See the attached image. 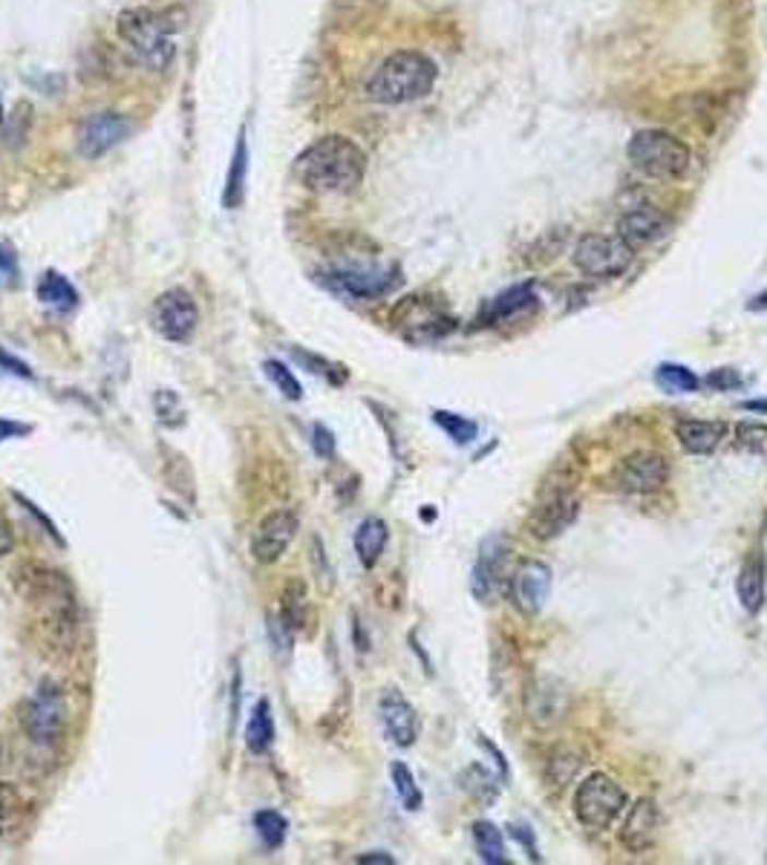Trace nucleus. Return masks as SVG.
Listing matches in <instances>:
<instances>
[{
    "label": "nucleus",
    "mask_w": 767,
    "mask_h": 865,
    "mask_svg": "<svg viewBox=\"0 0 767 865\" xmlns=\"http://www.w3.org/2000/svg\"><path fill=\"white\" fill-rule=\"evenodd\" d=\"M390 779H393V788H396L398 800L407 810H419L424 805V793H421L419 782L412 777V770L404 765V761H393L390 765Z\"/></svg>",
    "instance_id": "473e14b6"
},
{
    "label": "nucleus",
    "mask_w": 767,
    "mask_h": 865,
    "mask_svg": "<svg viewBox=\"0 0 767 865\" xmlns=\"http://www.w3.org/2000/svg\"><path fill=\"white\" fill-rule=\"evenodd\" d=\"M396 326L404 329V338L412 344H433L453 332V317H447L439 307L428 303L424 298H407L402 307L393 312Z\"/></svg>",
    "instance_id": "2eb2a0df"
},
{
    "label": "nucleus",
    "mask_w": 767,
    "mask_h": 865,
    "mask_svg": "<svg viewBox=\"0 0 767 865\" xmlns=\"http://www.w3.org/2000/svg\"><path fill=\"white\" fill-rule=\"evenodd\" d=\"M655 384L667 396H684V393H698L702 389V379L684 364H658V370H655Z\"/></svg>",
    "instance_id": "7c9ffc66"
},
{
    "label": "nucleus",
    "mask_w": 767,
    "mask_h": 865,
    "mask_svg": "<svg viewBox=\"0 0 767 865\" xmlns=\"http://www.w3.org/2000/svg\"><path fill=\"white\" fill-rule=\"evenodd\" d=\"M672 231V219L658 211L655 205H635V208H626L618 219V237L623 243H630L632 249H640V245H652L658 240Z\"/></svg>",
    "instance_id": "aec40b11"
},
{
    "label": "nucleus",
    "mask_w": 767,
    "mask_h": 865,
    "mask_svg": "<svg viewBox=\"0 0 767 865\" xmlns=\"http://www.w3.org/2000/svg\"><path fill=\"white\" fill-rule=\"evenodd\" d=\"M21 805H24V800H21V793H17L15 784L0 782V825L7 822L12 814H17Z\"/></svg>",
    "instance_id": "79ce46f5"
},
{
    "label": "nucleus",
    "mask_w": 767,
    "mask_h": 865,
    "mask_svg": "<svg viewBox=\"0 0 767 865\" xmlns=\"http://www.w3.org/2000/svg\"><path fill=\"white\" fill-rule=\"evenodd\" d=\"M537 309V295H534L531 284H519L505 289L502 295L484 307V312L479 315V324H500V321H511V317H523L528 312Z\"/></svg>",
    "instance_id": "5701e85b"
},
{
    "label": "nucleus",
    "mask_w": 767,
    "mask_h": 865,
    "mask_svg": "<svg viewBox=\"0 0 767 865\" xmlns=\"http://www.w3.org/2000/svg\"><path fill=\"white\" fill-rule=\"evenodd\" d=\"M291 358H295V361H300V364L307 367L309 372H315V375H323V379H329L332 384H344V381H347V375H349V372L344 370L340 364H329L326 358H317V356H312V352H303V349L291 347Z\"/></svg>",
    "instance_id": "58836bf2"
},
{
    "label": "nucleus",
    "mask_w": 767,
    "mask_h": 865,
    "mask_svg": "<svg viewBox=\"0 0 767 865\" xmlns=\"http://www.w3.org/2000/svg\"><path fill=\"white\" fill-rule=\"evenodd\" d=\"M735 594L747 615H759L765 606V560L759 554L744 560L739 580H735Z\"/></svg>",
    "instance_id": "393cba45"
},
{
    "label": "nucleus",
    "mask_w": 767,
    "mask_h": 865,
    "mask_svg": "<svg viewBox=\"0 0 767 865\" xmlns=\"http://www.w3.org/2000/svg\"><path fill=\"white\" fill-rule=\"evenodd\" d=\"M12 549H15V531H12V526H9L7 519L0 517V557L9 554Z\"/></svg>",
    "instance_id": "49530a36"
},
{
    "label": "nucleus",
    "mask_w": 767,
    "mask_h": 865,
    "mask_svg": "<svg viewBox=\"0 0 767 865\" xmlns=\"http://www.w3.org/2000/svg\"><path fill=\"white\" fill-rule=\"evenodd\" d=\"M317 284H323L335 295L352 300H375L381 295H387L393 286L398 284L396 268H372V266H338L323 272L317 277Z\"/></svg>",
    "instance_id": "f8f14e48"
},
{
    "label": "nucleus",
    "mask_w": 767,
    "mask_h": 865,
    "mask_svg": "<svg viewBox=\"0 0 767 865\" xmlns=\"http://www.w3.org/2000/svg\"><path fill=\"white\" fill-rule=\"evenodd\" d=\"M735 447L744 454L762 456L767 459V424H756V421H742L735 428Z\"/></svg>",
    "instance_id": "c9c22d12"
},
{
    "label": "nucleus",
    "mask_w": 767,
    "mask_h": 865,
    "mask_svg": "<svg viewBox=\"0 0 767 865\" xmlns=\"http://www.w3.org/2000/svg\"><path fill=\"white\" fill-rule=\"evenodd\" d=\"M254 828H257L260 840H263L266 849H280L283 840H286V831H289V822H286L280 810H257L254 814Z\"/></svg>",
    "instance_id": "f704fd0d"
},
{
    "label": "nucleus",
    "mask_w": 767,
    "mask_h": 865,
    "mask_svg": "<svg viewBox=\"0 0 767 865\" xmlns=\"http://www.w3.org/2000/svg\"><path fill=\"white\" fill-rule=\"evenodd\" d=\"M612 482L623 494H655L670 482V461L658 450H635L614 465Z\"/></svg>",
    "instance_id": "9b49d317"
},
{
    "label": "nucleus",
    "mask_w": 767,
    "mask_h": 865,
    "mask_svg": "<svg viewBox=\"0 0 767 865\" xmlns=\"http://www.w3.org/2000/svg\"><path fill=\"white\" fill-rule=\"evenodd\" d=\"M151 317H154V329L161 338L185 344L200 324V309L185 289H168L156 298Z\"/></svg>",
    "instance_id": "ddd939ff"
},
{
    "label": "nucleus",
    "mask_w": 767,
    "mask_h": 865,
    "mask_svg": "<svg viewBox=\"0 0 767 865\" xmlns=\"http://www.w3.org/2000/svg\"><path fill=\"white\" fill-rule=\"evenodd\" d=\"M433 421H436L439 428L447 433V438H453L456 445H470V442H477L479 436V424L477 421H470L468 416H459V412H451V410H436L433 412Z\"/></svg>",
    "instance_id": "72a5a7b5"
},
{
    "label": "nucleus",
    "mask_w": 767,
    "mask_h": 865,
    "mask_svg": "<svg viewBox=\"0 0 767 865\" xmlns=\"http://www.w3.org/2000/svg\"><path fill=\"white\" fill-rule=\"evenodd\" d=\"M0 122H3V105H0Z\"/></svg>",
    "instance_id": "603ef678"
},
{
    "label": "nucleus",
    "mask_w": 767,
    "mask_h": 865,
    "mask_svg": "<svg viewBox=\"0 0 767 865\" xmlns=\"http://www.w3.org/2000/svg\"><path fill=\"white\" fill-rule=\"evenodd\" d=\"M26 433H33V424H21V421L0 419V442H7V438L26 436Z\"/></svg>",
    "instance_id": "a18cd8bd"
},
{
    "label": "nucleus",
    "mask_w": 767,
    "mask_h": 865,
    "mask_svg": "<svg viewBox=\"0 0 767 865\" xmlns=\"http://www.w3.org/2000/svg\"><path fill=\"white\" fill-rule=\"evenodd\" d=\"M185 15L179 9H165V12H154V9H124L119 15V38L128 44L136 58L151 70H165L173 61V33L182 26Z\"/></svg>",
    "instance_id": "7ed1b4c3"
},
{
    "label": "nucleus",
    "mask_w": 767,
    "mask_h": 865,
    "mask_svg": "<svg viewBox=\"0 0 767 865\" xmlns=\"http://www.w3.org/2000/svg\"><path fill=\"white\" fill-rule=\"evenodd\" d=\"M280 621L289 626L295 635L298 632H307L309 623H312V606H309V594H307V586H303V580H289L286 582V589H283L280 594Z\"/></svg>",
    "instance_id": "a878e982"
},
{
    "label": "nucleus",
    "mask_w": 767,
    "mask_h": 865,
    "mask_svg": "<svg viewBox=\"0 0 767 865\" xmlns=\"http://www.w3.org/2000/svg\"><path fill=\"white\" fill-rule=\"evenodd\" d=\"M730 433L727 421L710 419H679L675 421V438L690 456H710Z\"/></svg>",
    "instance_id": "4be33fe9"
},
{
    "label": "nucleus",
    "mask_w": 767,
    "mask_h": 865,
    "mask_svg": "<svg viewBox=\"0 0 767 865\" xmlns=\"http://www.w3.org/2000/svg\"><path fill=\"white\" fill-rule=\"evenodd\" d=\"M275 742V721H272V707L268 701H257V707L251 710L249 728H245V744L251 753H266Z\"/></svg>",
    "instance_id": "2f4dec72"
},
{
    "label": "nucleus",
    "mask_w": 767,
    "mask_h": 865,
    "mask_svg": "<svg viewBox=\"0 0 767 865\" xmlns=\"http://www.w3.org/2000/svg\"><path fill=\"white\" fill-rule=\"evenodd\" d=\"M130 133V122L121 113L105 110V113H93L87 119H81L79 130H75V147L84 159H98L107 151H113L121 139Z\"/></svg>",
    "instance_id": "6ab92c4d"
},
{
    "label": "nucleus",
    "mask_w": 767,
    "mask_h": 865,
    "mask_svg": "<svg viewBox=\"0 0 767 865\" xmlns=\"http://www.w3.org/2000/svg\"><path fill=\"white\" fill-rule=\"evenodd\" d=\"M356 863H361V865H370V863L393 865V863H396V857H390V854H384V851H370V854H361V857H356Z\"/></svg>",
    "instance_id": "de8ad7c7"
},
{
    "label": "nucleus",
    "mask_w": 767,
    "mask_h": 865,
    "mask_svg": "<svg viewBox=\"0 0 767 865\" xmlns=\"http://www.w3.org/2000/svg\"><path fill=\"white\" fill-rule=\"evenodd\" d=\"M263 370H266V379L277 387V393H283L289 401H300L303 398V387H300L298 375L289 367L280 364V361H266Z\"/></svg>",
    "instance_id": "4c0bfd02"
},
{
    "label": "nucleus",
    "mask_w": 767,
    "mask_h": 865,
    "mask_svg": "<svg viewBox=\"0 0 767 865\" xmlns=\"http://www.w3.org/2000/svg\"><path fill=\"white\" fill-rule=\"evenodd\" d=\"M379 716L381 728L387 733V738L398 747H412L419 738V712L398 689H387L379 701Z\"/></svg>",
    "instance_id": "412c9836"
},
{
    "label": "nucleus",
    "mask_w": 767,
    "mask_h": 865,
    "mask_svg": "<svg viewBox=\"0 0 767 865\" xmlns=\"http://www.w3.org/2000/svg\"><path fill=\"white\" fill-rule=\"evenodd\" d=\"M508 554L511 540L505 534H491L482 540L474 572H470V591L479 603H491L493 594L502 589V582H508V577H505Z\"/></svg>",
    "instance_id": "4468645a"
},
{
    "label": "nucleus",
    "mask_w": 767,
    "mask_h": 865,
    "mask_svg": "<svg viewBox=\"0 0 767 865\" xmlns=\"http://www.w3.org/2000/svg\"><path fill=\"white\" fill-rule=\"evenodd\" d=\"M439 70L424 52L398 49L379 64V70L367 82V98L379 105H410L430 96L436 87Z\"/></svg>",
    "instance_id": "f03ea898"
},
{
    "label": "nucleus",
    "mask_w": 767,
    "mask_h": 865,
    "mask_svg": "<svg viewBox=\"0 0 767 865\" xmlns=\"http://www.w3.org/2000/svg\"><path fill=\"white\" fill-rule=\"evenodd\" d=\"M577 514H580V496L574 491V479L563 477L560 485L542 488L540 502L534 505L525 528L537 542H551L577 522Z\"/></svg>",
    "instance_id": "0eeeda50"
},
{
    "label": "nucleus",
    "mask_w": 767,
    "mask_h": 865,
    "mask_svg": "<svg viewBox=\"0 0 767 865\" xmlns=\"http://www.w3.org/2000/svg\"><path fill=\"white\" fill-rule=\"evenodd\" d=\"M765 307H767V295H759V298H756V303H751L753 312H759V309H765Z\"/></svg>",
    "instance_id": "3c124183"
},
{
    "label": "nucleus",
    "mask_w": 767,
    "mask_h": 865,
    "mask_svg": "<svg viewBox=\"0 0 767 865\" xmlns=\"http://www.w3.org/2000/svg\"><path fill=\"white\" fill-rule=\"evenodd\" d=\"M312 450L321 459H332L335 456V436L326 424H312Z\"/></svg>",
    "instance_id": "c03bdc74"
},
{
    "label": "nucleus",
    "mask_w": 767,
    "mask_h": 865,
    "mask_svg": "<svg viewBox=\"0 0 767 865\" xmlns=\"http://www.w3.org/2000/svg\"><path fill=\"white\" fill-rule=\"evenodd\" d=\"M635 260V249L618 235H586L574 245V266L595 280L621 277Z\"/></svg>",
    "instance_id": "6e6552de"
},
{
    "label": "nucleus",
    "mask_w": 767,
    "mask_h": 865,
    "mask_svg": "<svg viewBox=\"0 0 767 865\" xmlns=\"http://www.w3.org/2000/svg\"><path fill=\"white\" fill-rule=\"evenodd\" d=\"M64 696H61V687H56L52 681H44L35 689V696L26 698L24 707H21V724L35 744H56L64 733Z\"/></svg>",
    "instance_id": "1a4fd4ad"
},
{
    "label": "nucleus",
    "mask_w": 767,
    "mask_h": 865,
    "mask_svg": "<svg viewBox=\"0 0 767 865\" xmlns=\"http://www.w3.org/2000/svg\"><path fill=\"white\" fill-rule=\"evenodd\" d=\"M702 384H707V387L716 389V393H727V389L742 387L744 379L735 370H730V367H721V370H712L710 375L702 381Z\"/></svg>",
    "instance_id": "a19ab883"
},
{
    "label": "nucleus",
    "mask_w": 767,
    "mask_h": 865,
    "mask_svg": "<svg viewBox=\"0 0 767 865\" xmlns=\"http://www.w3.org/2000/svg\"><path fill=\"white\" fill-rule=\"evenodd\" d=\"M356 554L363 568H375L390 542V528L381 517H367L356 531Z\"/></svg>",
    "instance_id": "bb28decb"
},
{
    "label": "nucleus",
    "mask_w": 767,
    "mask_h": 865,
    "mask_svg": "<svg viewBox=\"0 0 767 865\" xmlns=\"http://www.w3.org/2000/svg\"><path fill=\"white\" fill-rule=\"evenodd\" d=\"M474 845H477V854L482 863L488 865H505L508 857H505V837L493 822L488 819H479L474 822Z\"/></svg>",
    "instance_id": "c756f323"
},
{
    "label": "nucleus",
    "mask_w": 767,
    "mask_h": 865,
    "mask_svg": "<svg viewBox=\"0 0 767 865\" xmlns=\"http://www.w3.org/2000/svg\"><path fill=\"white\" fill-rule=\"evenodd\" d=\"M21 275V263H17V251L12 243L0 240V286H15Z\"/></svg>",
    "instance_id": "ea45409f"
},
{
    "label": "nucleus",
    "mask_w": 767,
    "mask_h": 865,
    "mask_svg": "<svg viewBox=\"0 0 767 865\" xmlns=\"http://www.w3.org/2000/svg\"><path fill=\"white\" fill-rule=\"evenodd\" d=\"M15 577L17 591L29 603H35L44 612V617L52 621V626H58L61 632L73 629L75 594L67 575L56 572V568L40 566V563H26V566L17 568Z\"/></svg>",
    "instance_id": "20e7f679"
},
{
    "label": "nucleus",
    "mask_w": 767,
    "mask_h": 865,
    "mask_svg": "<svg viewBox=\"0 0 767 865\" xmlns=\"http://www.w3.org/2000/svg\"><path fill=\"white\" fill-rule=\"evenodd\" d=\"M574 819L591 833H603L609 831L618 817H621L626 805H630V796L623 791L621 784L614 782L612 777L606 773H589L577 784L574 791Z\"/></svg>",
    "instance_id": "423d86ee"
},
{
    "label": "nucleus",
    "mask_w": 767,
    "mask_h": 865,
    "mask_svg": "<svg viewBox=\"0 0 767 865\" xmlns=\"http://www.w3.org/2000/svg\"><path fill=\"white\" fill-rule=\"evenodd\" d=\"M245 177H249V142H245V128H240L235 156L228 163L226 191H223V205L226 208H240L242 205V200H245Z\"/></svg>",
    "instance_id": "cd10ccee"
},
{
    "label": "nucleus",
    "mask_w": 767,
    "mask_h": 865,
    "mask_svg": "<svg viewBox=\"0 0 767 865\" xmlns=\"http://www.w3.org/2000/svg\"><path fill=\"white\" fill-rule=\"evenodd\" d=\"M367 173V154L347 136H323L295 159V177L317 194H349Z\"/></svg>",
    "instance_id": "f257e3e1"
},
{
    "label": "nucleus",
    "mask_w": 767,
    "mask_h": 865,
    "mask_svg": "<svg viewBox=\"0 0 767 865\" xmlns=\"http://www.w3.org/2000/svg\"><path fill=\"white\" fill-rule=\"evenodd\" d=\"M583 765H586V753L574 744H558L546 759V784L551 791L563 793L574 779L580 777Z\"/></svg>",
    "instance_id": "b1692460"
},
{
    "label": "nucleus",
    "mask_w": 767,
    "mask_h": 865,
    "mask_svg": "<svg viewBox=\"0 0 767 865\" xmlns=\"http://www.w3.org/2000/svg\"><path fill=\"white\" fill-rule=\"evenodd\" d=\"M511 833H514V837H517V840L523 842L525 849H528V857L537 860V849H534V845H531V837H528V828H511Z\"/></svg>",
    "instance_id": "09e8293b"
},
{
    "label": "nucleus",
    "mask_w": 767,
    "mask_h": 865,
    "mask_svg": "<svg viewBox=\"0 0 767 865\" xmlns=\"http://www.w3.org/2000/svg\"><path fill=\"white\" fill-rule=\"evenodd\" d=\"M572 710V693L560 678L534 675L523 689V712L528 724L537 730L558 728Z\"/></svg>",
    "instance_id": "9d476101"
},
{
    "label": "nucleus",
    "mask_w": 767,
    "mask_h": 865,
    "mask_svg": "<svg viewBox=\"0 0 767 865\" xmlns=\"http://www.w3.org/2000/svg\"><path fill=\"white\" fill-rule=\"evenodd\" d=\"M300 528V517L291 508H275L260 519L257 531L251 537V554L260 566H272L289 549Z\"/></svg>",
    "instance_id": "f3484780"
},
{
    "label": "nucleus",
    "mask_w": 767,
    "mask_h": 865,
    "mask_svg": "<svg viewBox=\"0 0 767 865\" xmlns=\"http://www.w3.org/2000/svg\"><path fill=\"white\" fill-rule=\"evenodd\" d=\"M626 156L649 179H681L693 165L690 147L667 130H638L626 145Z\"/></svg>",
    "instance_id": "39448f33"
},
{
    "label": "nucleus",
    "mask_w": 767,
    "mask_h": 865,
    "mask_svg": "<svg viewBox=\"0 0 767 865\" xmlns=\"http://www.w3.org/2000/svg\"><path fill=\"white\" fill-rule=\"evenodd\" d=\"M551 582H554V575H551L549 563H542V560H523L514 568V575L508 577L511 603L523 615H540L551 594Z\"/></svg>",
    "instance_id": "dca6fc26"
},
{
    "label": "nucleus",
    "mask_w": 767,
    "mask_h": 865,
    "mask_svg": "<svg viewBox=\"0 0 767 865\" xmlns=\"http://www.w3.org/2000/svg\"><path fill=\"white\" fill-rule=\"evenodd\" d=\"M742 410L767 412V398H759V401H742Z\"/></svg>",
    "instance_id": "8fccbe9b"
},
{
    "label": "nucleus",
    "mask_w": 767,
    "mask_h": 865,
    "mask_svg": "<svg viewBox=\"0 0 767 865\" xmlns=\"http://www.w3.org/2000/svg\"><path fill=\"white\" fill-rule=\"evenodd\" d=\"M0 372H3V375H12V379H24V381L35 379V372L29 370V364H24L21 358H15L3 347H0Z\"/></svg>",
    "instance_id": "37998d69"
},
{
    "label": "nucleus",
    "mask_w": 767,
    "mask_h": 865,
    "mask_svg": "<svg viewBox=\"0 0 767 865\" xmlns=\"http://www.w3.org/2000/svg\"><path fill=\"white\" fill-rule=\"evenodd\" d=\"M154 407H156V419H159L165 428H182V424H185V407H182V401H179V396L173 389H156Z\"/></svg>",
    "instance_id": "e433bc0d"
},
{
    "label": "nucleus",
    "mask_w": 767,
    "mask_h": 865,
    "mask_svg": "<svg viewBox=\"0 0 767 865\" xmlns=\"http://www.w3.org/2000/svg\"><path fill=\"white\" fill-rule=\"evenodd\" d=\"M38 300L52 312H73L79 307V289L61 272L47 268L38 280Z\"/></svg>",
    "instance_id": "c85d7f7f"
},
{
    "label": "nucleus",
    "mask_w": 767,
    "mask_h": 865,
    "mask_svg": "<svg viewBox=\"0 0 767 865\" xmlns=\"http://www.w3.org/2000/svg\"><path fill=\"white\" fill-rule=\"evenodd\" d=\"M661 831H663V817H661V808H658V802H655L652 796H640V800L630 808L626 819H623V828L621 833H618V840H621L626 854H646V851H652L655 845H658Z\"/></svg>",
    "instance_id": "a211bd4d"
}]
</instances>
